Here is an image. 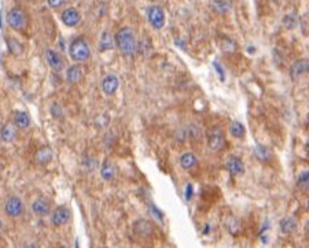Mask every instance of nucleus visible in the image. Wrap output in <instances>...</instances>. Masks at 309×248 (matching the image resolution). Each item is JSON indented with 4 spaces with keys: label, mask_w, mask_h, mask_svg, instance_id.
<instances>
[{
    "label": "nucleus",
    "mask_w": 309,
    "mask_h": 248,
    "mask_svg": "<svg viewBox=\"0 0 309 248\" xmlns=\"http://www.w3.org/2000/svg\"><path fill=\"white\" fill-rule=\"evenodd\" d=\"M308 73H309V68H308Z\"/></svg>",
    "instance_id": "obj_38"
},
{
    "label": "nucleus",
    "mask_w": 309,
    "mask_h": 248,
    "mask_svg": "<svg viewBox=\"0 0 309 248\" xmlns=\"http://www.w3.org/2000/svg\"><path fill=\"white\" fill-rule=\"evenodd\" d=\"M307 210L309 211V200H308V203H307Z\"/></svg>",
    "instance_id": "obj_36"
},
{
    "label": "nucleus",
    "mask_w": 309,
    "mask_h": 248,
    "mask_svg": "<svg viewBox=\"0 0 309 248\" xmlns=\"http://www.w3.org/2000/svg\"><path fill=\"white\" fill-rule=\"evenodd\" d=\"M66 0H47L48 6L51 8H61L65 4Z\"/></svg>",
    "instance_id": "obj_28"
},
{
    "label": "nucleus",
    "mask_w": 309,
    "mask_h": 248,
    "mask_svg": "<svg viewBox=\"0 0 309 248\" xmlns=\"http://www.w3.org/2000/svg\"><path fill=\"white\" fill-rule=\"evenodd\" d=\"M51 224L56 228H61L69 224L70 218H72V211L68 206H58L54 211L51 213Z\"/></svg>",
    "instance_id": "obj_6"
},
{
    "label": "nucleus",
    "mask_w": 309,
    "mask_h": 248,
    "mask_svg": "<svg viewBox=\"0 0 309 248\" xmlns=\"http://www.w3.org/2000/svg\"><path fill=\"white\" fill-rule=\"evenodd\" d=\"M150 209H151V213H153V214H154V215H155V218H158V219H160V221H163V219H164L163 214H161L160 211L157 210V209H155V207H154V206H153V204L150 206Z\"/></svg>",
    "instance_id": "obj_29"
},
{
    "label": "nucleus",
    "mask_w": 309,
    "mask_h": 248,
    "mask_svg": "<svg viewBox=\"0 0 309 248\" xmlns=\"http://www.w3.org/2000/svg\"><path fill=\"white\" fill-rule=\"evenodd\" d=\"M29 1H33V0H29Z\"/></svg>",
    "instance_id": "obj_37"
},
{
    "label": "nucleus",
    "mask_w": 309,
    "mask_h": 248,
    "mask_svg": "<svg viewBox=\"0 0 309 248\" xmlns=\"http://www.w3.org/2000/svg\"><path fill=\"white\" fill-rule=\"evenodd\" d=\"M304 229H305V233H307V236H309V219L307 221V224H305V228H304Z\"/></svg>",
    "instance_id": "obj_32"
},
{
    "label": "nucleus",
    "mask_w": 309,
    "mask_h": 248,
    "mask_svg": "<svg viewBox=\"0 0 309 248\" xmlns=\"http://www.w3.org/2000/svg\"><path fill=\"white\" fill-rule=\"evenodd\" d=\"M17 133H18V128L13 122L3 124V126L0 129V140L3 143H13L17 139Z\"/></svg>",
    "instance_id": "obj_12"
},
{
    "label": "nucleus",
    "mask_w": 309,
    "mask_h": 248,
    "mask_svg": "<svg viewBox=\"0 0 309 248\" xmlns=\"http://www.w3.org/2000/svg\"><path fill=\"white\" fill-rule=\"evenodd\" d=\"M46 62L48 66L55 70V71H61L62 69L65 68V60L61 56V53H56L55 50L48 48L46 51Z\"/></svg>",
    "instance_id": "obj_9"
},
{
    "label": "nucleus",
    "mask_w": 309,
    "mask_h": 248,
    "mask_svg": "<svg viewBox=\"0 0 309 248\" xmlns=\"http://www.w3.org/2000/svg\"><path fill=\"white\" fill-rule=\"evenodd\" d=\"M61 21L68 28H76L78 23L81 22V14H80L77 8L69 7L63 10V13L61 15Z\"/></svg>",
    "instance_id": "obj_8"
},
{
    "label": "nucleus",
    "mask_w": 309,
    "mask_h": 248,
    "mask_svg": "<svg viewBox=\"0 0 309 248\" xmlns=\"http://www.w3.org/2000/svg\"><path fill=\"white\" fill-rule=\"evenodd\" d=\"M84 77V70L78 65H73L66 70V81L69 84H78Z\"/></svg>",
    "instance_id": "obj_15"
},
{
    "label": "nucleus",
    "mask_w": 309,
    "mask_h": 248,
    "mask_svg": "<svg viewBox=\"0 0 309 248\" xmlns=\"http://www.w3.org/2000/svg\"><path fill=\"white\" fill-rule=\"evenodd\" d=\"M114 45H116V40L113 37V35H111L110 32H108V30H105V32L102 33L101 41H99L101 50L102 51H109V50H113Z\"/></svg>",
    "instance_id": "obj_20"
},
{
    "label": "nucleus",
    "mask_w": 309,
    "mask_h": 248,
    "mask_svg": "<svg viewBox=\"0 0 309 248\" xmlns=\"http://www.w3.org/2000/svg\"><path fill=\"white\" fill-rule=\"evenodd\" d=\"M305 147H307V151H308V154H309V140L307 142V144H305Z\"/></svg>",
    "instance_id": "obj_35"
},
{
    "label": "nucleus",
    "mask_w": 309,
    "mask_h": 248,
    "mask_svg": "<svg viewBox=\"0 0 309 248\" xmlns=\"http://www.w3.org/2000/svg\"><path fill=\"white\" fill-rule=\"evenodd\" d=\"M69 55L74 62H85L91 58V47L84 37L74 38L69 45Z\"/></svg>",
    "instance_id": "obj_2"
},
{
    "label": "nucleus",
    "mask_w": 309,
    "mask_h": 248,
    "mask_svg": "<svg viewBox=\"0 0 309 248\" xmlns=\"http://www.w3.org/2000/svg\"><path fill=\"white\" fill-rule=\"evenodd\" d=\"M4 229V222H3V219L0 218V230H3Z\"/></svg>",
    "instance_id": "obj_33"
},
{
    "label": "nucleus",
    "mask_w": 309,
    "mask_h": 248,
    "mask_svg": "<svg viewBox=\"0 0 309 248\" xmlns=\"http://www.w3.org/2000/svg\"><path fill=\"white\" fill-rule=\"evenodd\" d=\"M7 44L11 53H14V55H21V53H23V47L19 44L17 40H10Z\"/></svg>",
    "instance_id": "obj_26"
},
{
    "label": "nucleus",
    "mask_w": 309,
    "mask_h": 248,
    "mask_svg": "<svg viewBox=\"0 0 309 248\" xmlns=\"http://www.w3.org/2000/svg\"><path fill=\"white\" fill-rule=\"evenodd\" d=\"M7 23L11 29L17 30V32L23 30L28 23V15L23 11V8L13 7L7 13Z\"/></svg>",
    "instance_id": "obj_4"
},
{
    "label": "nucleus",
    "mask_w": 309,
    "mask_h": 248,
    "mask_svg": "<svg viewBox=\"0 0 309 248\" xmlns=\"http://www.w3.org/2000/svg\"><path fill=\"white\" fill-rule=\"evenodd\" d=\"M255 155H257L260 159L265 160V159L270 157V150H268L267 147H261V145H260V147H257V148H255Z\"/></svg>",
    "instance_id": "obj_27"
},
{
    "label": "nucleus",
    "mask_w": 309,
    "mask_h": 248,
    "mask_svg": "<svg viewBox=\"0 0 309 248\" xmlns=\"http://www.w3.org/2000/svg\"><path fill=\"white\" fill-rule=\"evenodd\" d=\"M308 68L309 62L307 59L297 60L295 63H293V66L290 69V74H291V77L295 80V78L301 77L304 73H308Z\"/></svg>",
    "instance_id": "obj_18"
},
{
    "label": "nucleus",
    "mask_w": 309,
    "mask_h": 248,
    "mask_svg": "<svg viewBox=\"0 0 309 248\" xmlns=\"http://www.w3.org/2000/svg\"><path fill=\"white\" fill-rule=\"evenodd\" d=\"M54 158V152H53V148L50 147H41L40 150H37L36 155H35V160L39 163V165H47L50 163Z\"/></svg>",
    "instance_id": "obj_17"
},
{
    "label": "nucleus",
    "mask_w": 309,
    "mask_h": 248,
    "mask_svg": "<svg viewBox=\"0 0 309 248\" xmlns=\"http://www.w3.org/2000/svg\"><path fill=\"white\" fill-rule=\"evenodd\" d=\"M227 169L232 176H242L245 173V165L238 157H230L227 160Z\"/></svg>",
    "instance_id": "obj_16"
},
{
    "label": "nucleus",
    "mask_w": 309,
    "mask_h": 248,
    "mask_svg": "<svg viewBox=\"0 0 309 248\" xmlns=\"http://www.w3.org/2000/svg\"><path fill=\"white\" fill-rule=\"evenodd\" d=\"M297 187L304 192H309V170H304L300 173L297 178Z\"/></svg>",
    "instance_id": "obj_25"
},
{
    "label": "nucleus",
    "mask_w": 309,
    "mask_h": 248,
    "mask_svg": "<svg viewBox=\"0 0 309 248\" xmlns=\"http://www.w3.org/2000/svg\"><path fill=\"white\" fill-rule=\"evenodd\" d=\"M102 90L105 95L108 96H111L114 95L117 90H118V87H120V80L118 77L114 74H108L103 80H102Z\"/></svg>",
    "instance_id": "obj_10"
},
{
    "label": "nucleus",
    "mask_w": 309,
    "mask_h": 248,
    "mask_svg": "<svg viewBox=\"0 0 309 248\" xmlns=\"http://www.w3.org/2000/svg\"><path fill=\"white\" fill-rule=\"evenodd\" d=\"M197 157L194 155L193 152H185L180 157V166L184 169V170H190L193 169L194 166L197 165Z\"/></svg>",
    "instance_id": "obj_23"
},
{
    "label": "nucleus",
    "mask_w": 309,
    "mask_h": 248,
    "mask_svg": "<svg viewBox=\"0 0 309 248\" xmlns=\"http://www.w3.org/2000/svg\"><path fill=\"white\" fill-rule=\"evenodd\" d=\"M4 213L7 215L8 218L17 219L19 217H22L23 213H25V204H23V200L19 197V196H8L7 199L4 200Z\"/></svg>",
    "instance_id": "obj_3"
},
{
    "label": "nucleus",
    "mask_w": 309,
    "mask_h": 248,
    "mask_svg": "<svg viewBox=\"0 0 309 248\" xmlns=\"http://www.w3.org/2000/svg\"><path fill=\"white\" fill-rule=\"evenodd\" d=\"M225 137L223 130L218 128V126H215V128L209 129L208 132V144L209 148L213 151H218L223 148L224 145Z\"/></svg>",
    "instance_id": "obj_7"
},
{
    "label": "nucleus",
    "mask_w": 309,
    "mask_h": 248,
    "mask_svg": "<svg viewBox=\"0 0 309 248\" xmlns=\"http://www.w3.org/2000/svg\"><path fill=\"white\" fill-rule=\"evenodd\" d=\"M135 232L142 236V237H150V234L153 233V225L146 221V219H139L135 222Z\"/></svg>",
    "instance_id": "obj_19"
},
{
    "label": "nucleus",
    "mask_w": 309,
    "mask_h": 248,
    "mask_svg": "<svg viewBox=\"0 0 309 248\" xmlns=\"http://www.w3.org/2000/svg\"><path fill=\"white\" fill-rule=\"evenodd\" d=\"M210 8L217 13V14H227L228 11H230V3H228V0H212L210 1Z\"/></svg>",
    "instance_id": "obj_22"
},
{
    "label": "nucleus",
    "mask_w": 309,
    "mask_h": 248,
    "mask_svg": "<svg viewBox=\"0 0 309 248\" xmlns=\"http://www.w3.org/2000/svg\"><path fill=\"white\" fill-rule=\"evenodd\" d=\"M32 211L37 217H46L51 213V204L46 197H37L32 202Z\"/></svg>",
    "instance_id": "obj_11"
},
{
    "label": "nucleus",
    "mask_w": 309,
    "mask_h": 248,
    "mask_svg": "<svg viewBox=\"0 0 309 248\" xmlns=\"http://www.w3.org/2000/svg\"><path fill=\"white\" fill-rule=\"evenodd\" d=\"M116 47L125 56H132L138 50V41L131 28H123L116 33Z\"/></svg>",
    "instance_id": "obj_1"
},
{
    "label": "nucleus",
    "mask_w": 309,
    "mask_h": 248,
    "mask_svg": "<svg viewBox=\"0 0 309 248\" xmlns=\"http://www.w3.org/2000/svg\"><path fill=\"white\" fill-rule=\"evenodd\" d=\"M230 133H231L235 139H243L245 137V133H246V129L245 126L238 122V121H232L230 124Z\"/></svg>",
    "instance_id": "obj_24"
},
{
    "label": "nucleus",
    "mask_w": 309,
    "mask_h": 248,
    "mask_svg": "<svg viewBox=\"0 0 309 248\" xmlns=\"http://www.w3.org/2000/svg\"><path fill=\"white\" fill-rule=\"evenodd\" d=\"M101 176L105 181H111L116 178L117 167L110 159H105L103 160V163L101 166Z\"/></svg>",
    "instance_id": "obj_13"
},
{
    "label": "nucleus",
    "mask_w": 309,
    "mask_h": 248,
    "mask_svg": "<svg viewBox=\"0 0 309 248\" xmlns=\"http://www.w3.org/2000/svg\"><path fill=\"white\" fill-rule=\"evenodd\" d=\"M213 66H215L217 71H218V74H220V77H221V80H224V71H223V70H221V68L217 65V62H215V63H213Z\"/></svg>",
    "instance_id": "obj_31"
},
{
    "label": "nucleus",
    "mask_w": 309,
    "mask_h": 248,
    "mask_svg": "<svg viewBox=\"0 0 309 248\" xmlns=\"http://www.w3.org/2000/svg\"><path fill=\"white\" fill-rule=\"evenodd\" d=\"M297 229V221L294 217H286L280 221V230L285 234H291Z\"/></svg>",
    "instance_id": "obj_21"
},
{
    "label": "nucleus",
    "mask_w": 309,
    "mask_h": 248,
    "mask_svg": "<svg viewBox=\"0 0 309 248\" xmlns=\"http://www.w3.org/2000/svg\"><path fill=\"white\" fill-rule=\"evenodd\" d=\"M13 124L16 125L19 130H26L31 126V117L25 111H16L13 114Z\"/></svg>",
    "instance_id": "obj_14"
},
{
    "label": "nucleus",
    "mask_w": 309,
    "mask_h": 248,
    "mask_svg": "<svg viewBox=\"0 0 309 248\" xmlns=\"http://www.w3.org/2000/svg\"><path fill=\"white\" fill-rule=\"evenodd\" d=\"M1 126H3V115L0 114V129H1Z\"/></svg>",
    "instance_id": "obj_34"
},
{
    "label": "nucleus",
    "mask_w": 309,
    "mask_h": 248,
    "mask_svg": "<svg viewBox=\"0 0 309 248\" xmlns=\"http://www.w3.org/2000/svg\"><path fill=\"white\" fill-rule=\"evenodd\" d=\"M147 21L155 30L163 29L165 26V11L160 6H150L147 8Z\"/></svg>",
    "instance_id": "obj_5"
},
{
    "label": "nucleus",
    "mask_w": 309,
    "mask_h": 248,
    "mask_svg": "<svg viewBox=\"0 0 309 248\" xmlns=\"http://www.w3.org/2000/svg\"><path fill=\"white\" fill-rule=\"evenodd\" d=\"M191 196H193V187H191V184H188V185H187V188H185V197L190 200V199H191Z\"/></svg>",
    "instance_id": "obj_30"
}]
</instances>
